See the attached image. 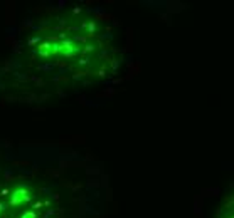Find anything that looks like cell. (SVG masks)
I'll return each instance as SVG.
<instances>
[{
  "label": "cell",
  "instance_id": "obj_14",
  "mask_svg": "<svg viewBox=\"0 0 234 218\" xmlns=\"http://www.w3.org/2000/svg\"><path fill=\"white\" fill-rule=\"evenodd\" d=\"M74 79H81V77H84V72H78V74H74Z\"/></svg>",
  "mask_w": 234,
  "mask_h": 218
},
{
  "label": "cell",
  "instance_id": "obj_9",
  "mask_svg": "<svg viewBox=\"0 0 234 218\" xmlns=\"http://www.w3.org/2000/svg\"><path fill=\"white\" fill-rule=\"evenodd\" d=\"M7 208H9V205H7V201H0V213L7 211Z\"/></svg>",
  "mask_w": 234,
  "mask_h": 218
},
{
  "label": "cell",
  "instance_id": "obj_11",
  "mask_svg": "<svg viewBox=\"0 0 234 218\" xmlns=\"http://www.w3.org/2000/svg\"><path fill=\"white\" fill-rule=\"evenodd\" d=\"M40 42V37H32L29 40V45H34V44H39Z\"/></svg>",
  "mask_w": 234,
  "mask_h": 218
},
{
  "label": "cell",
  "instance_id": "obj_3",
  "mask_svg": "<svg viewBox=\"0 0 234 218\" xmlns=\"http://www.w3.org/2000/svg\"><path fill=\"white\" fill-rule=\"evenodd\" d=\"M20 218H39V215H37V211H34V210H26V211L20 213Z\"/></svg>",
  "mask_w": 234,
  "mask_h": 218
},
{
  "label": "cell",
  "instance_id": "obj_15",
  "mask_svg": "<svg viewBox=\"0 0 234 218\" xmlns=\"http://www.w3.org/2000/svg\"><path fill=\"white\" fill-rule=\"evenodd\" d=\"M73 13H81V7H76V9L73 10Z\"/></svg>",
  "mask_w": 234,
  "mask_h": 218
},
{
  "label": "cell",
  "instance_id": "obj_13",
  "mask_svg": "<svg viewBox=\"0 0 234 218\" xmlns=\"http://www.w3.org/2000/svg\"><path fill=\"white\" fill-rule=\"evenodd\" d=\"M7 195H10V190H9V188H3V190L0 191V196H2V198H3V196H7Z\"/></svg>",
  "mask_w": 234,
  "mask_h": 218
},
{
  "label": "cell",
  "instance_id": "obj_1",
  "mask_svg": "<svg viewBox=\"0 0 234 218\" xmlns=\"http://www.w3.org/2000/svg\"><path fill=\"white\" fill-rule=\"evenodd\" d=\"M13 193L20 198L22 205H26V203H32V200H34V193H32V190H30L27 185H17V186L13 188Z\"/></svg>",
  "mask_w": 234,
  "mask_h": 218
},
{
  "label": "cell",
  "instance_id": "obj_8",
  "mask_svg": "<svg viewBox=\"0 0 234 218\" xmlns=\"http://www.w3.org/2000/svg\"><path fill=\"white\" fill-rule=\"evenodd\" d=\"M96 47H94V44H88V45H84V49H83V52H91L94 51Z\"/></svg>",
  "mask_w": 234,
  "mask_h": 218
},
{
  "label": "cell",
  "instance_id": "obj_5",
  "mask_svg": "<svg viewBox=\"0 0 234 218\" xmlns=\"http://www.w3.org/2000/svg\"><path fill=\"white\" fill-rule=\"evenodd\" d=\"M42 201H36V203H32V206H30V208H32V210H34V211H40V210H42Z\"/></svg>",
  "mask_w": 234,
  "mask_h": 218
},
{
  "label": "cell",
  "instance_id": "obj_4",
  "mask_svg": "<svg viewBox=\"0 0 234 218\" xmlns=\"http://www.w3.org/2000/svg\"><path fill=\"white\" fill-rule=\"evenodd\" d=\"M96 29H98V24L96 22H89V25H88V35H93L96 32Z\"/></svg>",
  "mask_w": 234,
  "mask_h": 218
},
{
  "label": "cell",
  "instance_id": "obj_12",
  "mask_svg": "<svg viewBox=\"0 0 234 218\" xmlns=\"http://www.w3.org/2000/svg\"><path fill=\"white\" fill-rule=\"evenodd\" d=\"M37 67H39L40 71H52V65H49V64L47 65H37Z\"/></svg>",
  "mask_w": 234,
  "mask_h": 218
},
{
  "label": "cell",
  "instance_id": "obj_10",
  "mask_svg": "<svg viewBox=\"0 0 234 218\" xmlns=\"http://www.w3.org/2000/svg\"><path fill=\"white\" fill-rule=\"evenodd\" d=\"M88 62H89V59H88V57H81V59L78 61V65H86Z\"/></svg>",
  "mask_w": 234,
  "mask_h": 218
},
{
  "label": "cell",
  "instance_id": "obj_7",
  "mask_svg": "<svg viewBox=\"0 0 234 218\" xmlns=\"http://www.w3.org/2000/svg\"><path fill=\"white\" fill-rule=\"evenodd\" d=\"M34 52H36V54H39L40 57H51V52H49V51H39V49H36Z\"/></svg>",
  "mask_w": 234,
  "mask_h": 218
},
{
  "label": "cell",
  "instance_id": "obj_2",
  "mask_svg": "<svg viewBox=\"0 0 234 218\" xmlns=\"http://www.w3.org/2000/svg\"><path fill=\"white\" fill-rule=\"evenodd\" d=\"M7 205L12 206V208H15V206H20V205H22V201H20V198H19V196L12 191V193H10V198L7 200Z\"/></svg>",
  "mask_w": 234,
  "mask_h": 218
},
{
  "label": "cell",
  "instance_id": "obj_6",
  "mask_svg": "<svg viewBox=\"0 0 234 218\" xmlns=\"http://www.w3.org/2000/svg\"><path fill=\"white\" fill-rule=\"evenodd\" d=\"M51 217H54V208H49L46 213H42V215H40V218H51Z\"/></svg>",
  "mask_w": 234,
  "mask_h": 218
}]
</instances>
